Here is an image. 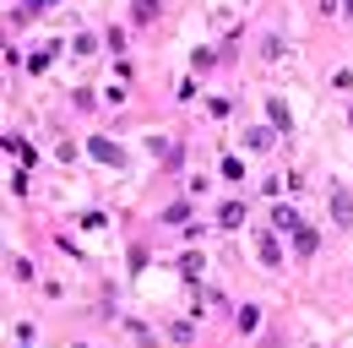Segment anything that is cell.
<instances>
[{
	"label": "cell",
	"instance_id": "obj_2",
	"mask_svg": "<svg viewBox=\"0 0 353 348\" xmlns=\"http://www.w3.org/2000/svg\"><path fill=\"white\" fill-rule=\"evenodd\" d=\"M332 218H337L343 229H353V196H348V191H343V185L332 191Z\"/></svg>",
	"mask_w": 353,
	"mask_h": 348
},
{
	"label": "cell",
	"instance_id": "obj_4",
	"mask_svg": "<svg viewBox=\"0 0 353 348\" xmlns=\"http://www.w3.org/2000/svg\"><path fill=\"white\" fill-rule=\"evenodd\" d=\"M217 223H223V229H239V223H245V207H239V202H223Z\"/></svg>",
	"mask_w": 353,
	"mask_h": 348
},
{
	"label": "cell",
	"instance_id": "obj_6",
	"mask_svg": "<svg viewBox=\"0 0 353 348\" xmlns=\"http://www.w3.org/2000/svg\"><path fill=\"white\" fill-rule=\"evenodd\" d=\"M272 223H278V229H304V223H299V212H293V207H272Z\"/></svg>",
	"mask_w": 353,
	"mask_h": 348
},
{
	"label": "cell",
	"instance_id": "obj_5",
	"mask_svg": "<svg viewBox=\"0 0 353 348\" xmlns=\"http://www.w3.org/2000/svg\"><path fill=\"white\" fill-rule=\"evenodd\" d=\"M293 245H299L304 256H315V245H321V234H315V229H293Z\"/></svg>",
	"mask_w": 353,
	"mask_h": 348
},
{
	"label": "cell",
	"instance_id": "obj_10",
	"mask_svg": "<svg viewBox=\"0 0 353 348\" xmlns=\"http://www.w3.org/2000/svg\"><path fill=\"white\" fill-rule=\"evenodd\" d=\"M33 5H55V0H33Z\"/></svg>",
	"mask_w": 353,
	"mask_h": 348
},
{
	"label": "cell",
	"instance_id": "obj_8",
	"mask_svg": "<svg viewBox=\"0 0 353 348\" xmlns=\"http://www.w3.org/2000/svg\"><path fill=\"white\" fill-rule=\"evenodd\" d=\"M131 16H136V22H152V16H158V5H152V0H136V11H131Z\"/></svg>",
	"mask_w": 353,
	"mask_h": 348
},
{
	"label": "cell",
	"instance_id": "obj_9",
	"mask_svg": "<svg viewBox=\"0 0 353 348\" xmlns=\"http://www.w3.org/2000/svg\"><path fill=\"white\" fill-rule=\"evenodd\" d=\"M185 218H191V207H185V202H174V207L163 212V223H185Z\"/></svg>",
	"mask_w": 353,
	"mask_h": 348
},
{
	"label": "cell",
	"instance_id": "obj_3",
	"mask_svg": "<svg viewBox=\"0 0 353 348\" xmlns=\"http://www.w3.org/2000/svg\"><path fill=\"white\" fill-rule=\"evenodd\" d=\"M261 262H267V267H278V262H282V245L272 240V229L261 234Z\"/></svg>",
	"mask_w": 353,
	"mask_h": 348
},
{
	"label": "cell",
	"instance_id": "obj_7",
	"mask_svg": "<svg viewBox=\"0 0 353 348\" xmlns=\"http://www.w3.org/2000/svg\"><path fill=\"white\" fill-rule=\"evenodd\" d=\"M180 272L185 278H202V256H180Z\"/></svg>",
	"mask_w": 353,
	"mask_h": 348
},
{
	"label": "cell",
	"instance_id": "obj_1",
	"mask_svg": "<svg viewBox=\"0 0 353 348\" xmlns=\"http://www.w3.org/2000/svg\"><path fill=\"white\" fill-rule=\"evenodd\" d=\"M87 152H93L98 163H109V169H125V147L109 141V137H93V141H87Z\"/></svg>",
	"mask_w": 353,
	"mask_h": 348
}]
</instances>
